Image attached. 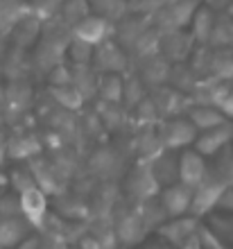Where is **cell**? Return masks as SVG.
<instances>
[{
	"instance_id": "cell-1",
	"label": "cell",
	"mask_w": 233,
	"mask_h": 249,
	"mask_svg": "<svg viewBox=\"0 0 233 249\" xmlns=\"http://www.w3.org/2000/svg\"><path fill=\"white\" fill-rule=\"evenodd\" d=\"M227 188V181L215 172V168L208 170V175L193 188V204H190V215L206 217L211 211L217 209L222 193Z\"/></svg>"
},
{
	"instance_id": "cell-2",
	"label": "cell",
	"mask_w": 233,
	"mask_h": 249,
	"mask_svg": "<svg viewBox=\"0 0 233 249\" xmlns=\"http://www.w3.org/2000/svg\"><path fill=\"white\" fill-rule=\"evenodd\" d=\"M197 229H199V217L186 213V215L170 217L168 222L159 227L156 233L172 245H181V247H193L195 245V247H199Z\"/></svg>"
},
{
	"instance_id": "cell-3",
	"label": "cell",
	"mask_w": 233,
	"mask_h": 249,
	"mask_svg": "<svg viewBox=\"0 0 233 249\" xmlns=\"http://www.w3.org/2000/svg\"><path fill=\"white\" fill-rule=\"evenodd\" d=\"M229 145H233V120H224V123L208 127V129L197 131L193 147L206 159H215L222 150H227Z\"/></svg>"
},
{
	"instance_id": "cell-4",
	"label": "cell",
	"mask_w": 233,
	"mask_h": 249,
	"mask_svg": "<svg viewBox=\"0 0 233 249\" xmlns=\"http://www.w3.org/2000/svg\"><path fill=\"white\" fill-rule=\"evenodd\" d=\"M18 211L25 222L34 229H41L48 220V195L36 184L27 186L18 193Z\"/></svg>"
},
{
	"instance_id": "cell-5",
	"label": "cell",
	"mask_w": 233,
	"mask_h": 249,
	"mask_svg": "<svg viewBox=\"0 0 233 249\" xmlns=\"http://www.w3.org/2000/svg\"><path fill=\"white\" fill-rule=\"evenodd\" d=\"M208 170H211V165H208V159L204 154H199L193 145L183 147L179 154V163H177V179L179 181L195 188L208 175Z\"/></svg>"
},
{
	"instance_id": "cell-6",
	"label": "cell",
	"mask_w": 233,
	"mask_h": 249,
	"mask_svg": "<svg viewBox=\"0 0 233 249\" xmlns=\"http://www.w3.org/2000/svg\"><path fill=\"white\" fill-rule=\"evenodd\" d=\"M190 204H193V188H190V186H186L183 181H179V179L168 186H163L161 206L168 217L190 213Z\"/></svg>"
},
{
	"instance_id": "cell-7",
	"label": "cell",
	"mask_w": 233,
	"mask_h": 249,
	"mask_svg": "<svg viewBox=\"0 0 233 249\" xmlns=\"http://www.w3.org/2000/svg\"><path fill=\"white\" fill-rule=\"evenodd\" d=\"M109 30L111 23L107 16L102 14H91V16H82L75 25V36L91 46H100L104 41L109 39Z\"/></svg>"
},
{
	"instance_id": "cell-8",
	"label": "cell",
	"mask_w": 233,
	"mask_h": 249,
	"mask_svg": "<svg viewBox=\"0 0 233 249\" xmlns=\"http://www.w3.org/2000/svg\"><path fill=\"white\" fill-rule=\"evenodd\" d=\"M195 136H197V127L190 123V118H175L165 124V131H163V141H165V147L168 150H183V147H190L195 143Z\"/></svg>"
},
{
	"instance_id": "cell-9",
	"label": "cell",
	"mask_w": 233,
	"mask_h": 249,
	"mask_svg": "<svg viewBox=\"0 0 233 249\" xmlns=\"http://www.w3.org/2000/svg\"><path fill=\"white\" fill-rule=\"evenodd\" d=\"M188 118H190V123L197 127V131H201V129H208V127H215V124H220V123H224V120H229L227 118V113L222 111L217 105H197V107H193L190 111H188Z\"/></svg>"
},
{
	"instance_id": "cell-10",
	"label": "cell",
	"mask_w": 233,
	"mask_h": 249,
	"mask_svg": "<svg viewBox=\"0 0 233 249\" xmlns=\"http://www.w3.org/2000/svg\"><path fill=\"white\" fill-rule=\"evenodd\" d=\"M27 227H30V224L25 222V217L18 220V217H14V215H2L0 217V247H2V245H5V247H9V245H20V240H23L27 233Z\"/></svg>"
},
{
	"instance_id": "cell-11",
	"label": "cell",
	"mask_w": 233,
	"mask_h": 249,
	"mask_svg": "<svg viewBox=\"0 0 233 249\" xmlns=\"http://www.w3.org/2000/svg\"><path fill=\"white\" fill-rule=\"evenodd\" d=\"M208 227L215 236L222 240V245H233V213L215 209L208 213Z\"/></svg>"
},
{
	"instance_id": "cell-12",
	"label": "cell",
	"mask_w": 233,
	"mask_h": 249,
	"mask_svg": "<svg viewBox=\"0 0 233 249\" xmlns=\"http://www.w3.org/2000/svg\"><path fill=\"white\" fill-rule=\"evenodd\" d=\"M20 18L25 16H23L18 0H0V30L5 27L7 32H12Z\"/></svg>"
},
{
	"instance_id": "cell-13",
	"label": "cell",
	"mask_w": 233,
	"mask_h": 249,
	"mask_svg": "<svg viewBox=\"0 0 233 249\" xmlns=\"http://www.w3.org/2000/svg\"><path fill=\"white\" fill-rule=\"evenodd\" d=\"M213 30H215V18L208 9H199L193 16V36L197 41H206L213 39Z\"/></svg>"
},
{
	"instance_id": "cell-14",
	"label": "cell",
	"mask_w": 233,
	"mask_h": 249,
	"mask_svg": "<svg viewBox=\"0 0 233 249\" xmlns=\"http://www.w3.org/2000/svg\"><path fill=\"white\" fill-rule=\"evenodd\" d=\"M71 57H72L75 61H79V64H86V61H91V59H93V46L75 36V41H72Z\"/></svg>"
},
{
	"instance_id": "cell-15",
	"label": "cell",
	"mask_w": 233,
	"mask_h": 249,
	"mask_svg": "<svg viewBox=\"0 0 233 249\" xmlns=\"http://www.w3.org/2000/svg\"><path fill=\"white\" fill-rule=\"evenodd\" d=\"M217 209L227 211V213H233V186H227V188H224L220 202H217Z\"/></svg>"
},
{
	"instance_id": "cell-16",
	"label": "cell",
	"mask_w": 233,
	"mask_h": 249,
	"mask_svg": "<svg viewBox=\"0 0 233 249\" xmlns=\"http://www.w3.org/2000/svg\"><path fill=\"white\" fill-rule=\"evenodd\" d=\"M5 152H7V145L2 143V141H0V161H2V159H5Z\"/></svg>"
},
{
	"instance_id": "cell-17",
	"label": "cell",
	"mask_w": 233,
	"mask_h": 249,
	"mask_svg": "<svg viewBox=\"0 0 233 249\" xmlns=\"http://www.w3.org/2000/svg\"><path fill=\"white\" fill-rule=\"evenodd\" d=\"M229 18L233 20V2H231V5H229Z\"/></svg>"
}]
</instances>
